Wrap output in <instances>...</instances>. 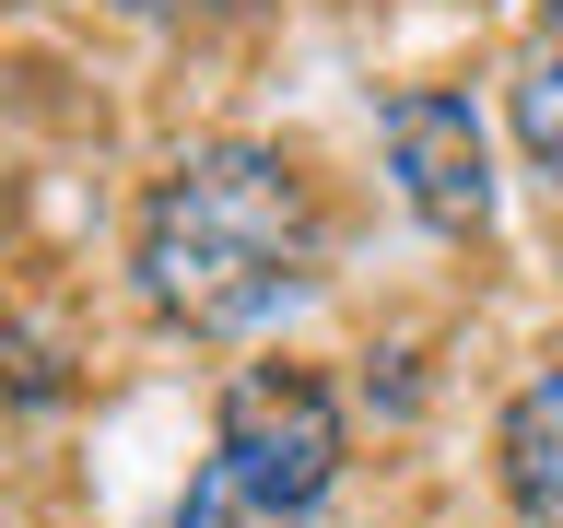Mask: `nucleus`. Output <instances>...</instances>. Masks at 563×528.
<instances>
[{"instance_id": "nucleus-1", "label": "nucleus", "mask_w": 563, "mask_h": 528, "mask_svg": "<svg viewBox=\"0 0 563 528\" xmlns=\"http://www.w3.org/2000/svg\"><path fill=\"white\" fill-rule=\"evenodd\" d=\"M329 271V200L282 141H188L130 211V282L188 341H258Z\"/></svg>"}, {"instance_id": "nucleus-5", "label": "nucleus", "mask_w": 563, "mask_h": 528, "mask_svg": "<svg viewBox=\"0 0 563 528\" xmlns=\"http://www.w3.org/2000/svg\"><path fill=\"white\" fill-rule=\"evenodd\" d=\"M505 106H517V153L563 188V24H540L505 70Z\"/></svg>"}, {"instance_id": "nucleus-2", "label": "nucleus", "mask_w": 563, "mask_h": 528, "mask_svg": "<svg viewBox=\"0 0 563 528\" xmlns=\"http://www.w3.org/2000/svg\"><path fill=\"white\" fill-rule=\"evenodd\" d=\"M211 458H223L235 482H258L271 505L317 517V505L341 493L352 422H341V399H329L306 364H235L223 399H211Z\"/></svg>"}, {"instance_id": "nucleus-4", "label": "nucleus", "mask_w": 563, "mask_h": 528, "mask_svg": "<svg viewBox=\"0 0 563 528\" xmlns=\"http://www.w3.org/2000/svg\"><path fill=\"white\" fill-rule=\"evenodd\" d=\"M493 482L528 528H563V352H540L493 411Z\"/></svg>"}, {"instance_id": "nucleus-3", "label": "nucleus", "mask_w": 563, "mask_h": 528, "mask_svg": "<svg viewBox=\"0 0 563 528\" xmlns=\"http://www.w3.org/2000/svg\"><path fill=\"white\" fill-rule=\"evenodd\" d=\"M376 141H387L399 200L434 235H493V130H482V106L457 82H399L376 106Z\"/></svg>"}, {"instance_id": "nucleus-6", "label": "nucleus", "mask_w": 563, "mask_h": 528, "mask_svg": "<svg viewBox=\"0 0 563 528\" xmlns=\"http://www.w3.org/2000/svg\"><path fill=\"white\" fill-rule=\"evenodd\" d=\"M165 528H317V517H294V505H271L258 482H235L223 458H200L188 470V493H176V517Z\"/></svg>"}]
</instances>
